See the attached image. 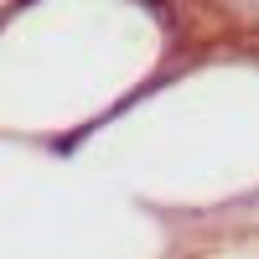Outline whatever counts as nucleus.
Segmentation results:
<instances>
[{"label":"nucleus","instance_id":"obj_1","mask_svg":"<svg viewBox=\"0 0 259 259\" xmlns=\"http://www.w3.org/2000/svg\"><path fill=\"white\" fill-rule=\"evenodd\" d=\"M212 6H223V16L244 36H259V0H212Z\"/></svg>","mask_w":259,"mask_h":259},{"label":"nucleus","instance_id":"obj_2","mask_svg":"<svg viewBox=\"0 0 259 259\" xmlns=\"http://www.w3.org/2000/svg\"><path fill=\"white\" fill-rule=\"evenodd\" d=\"M161 6H182V0H161Z\"/></svg>","mask_w":259,"mask_h":259},{"label":"nucleus","instance_id":"obj_3","mask_svg":"<svg viewBox=\"0 0 259 259\" xmlns=\"http://www.w3.org/2000/svg\"><path fill=\"white\" fill-rule=\"evenodd\" d=\"M249 41H254V47H259V36H249Z\"/></svg>","mask_w":259,"mask_h":259}]
</instances>
